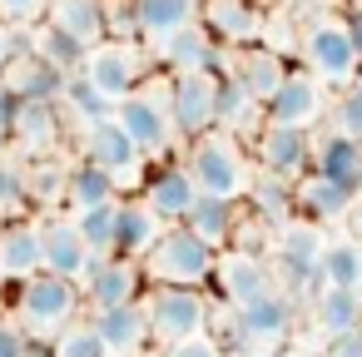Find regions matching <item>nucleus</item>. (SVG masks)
Wrapping results in <instances>:
<instances>
[{
  "label": "nucleus",
  "instance_id": "obj_25",
  "mask_svg": "<svg viewBox=\"0 0 362 357\" xmlns=\"http://www.w3.org/2000/svg\"><path fill=\"white\" fill-rule=\"evenodd\" d=\"M159 233H164V218H159L139 194H134V199H124V194H119V209H115V253L139 263Z\"/></svg>",
  "mask_w": 362,
  "mask_h": 357
},
{
  "label": "nucleus",
  "instance_id": "obj_40",
  "mask_svg": "<svg viewBox=\"0 0 362 357\" xmlns=\"http://www.w3.org/2000/svg\"><path fill=\"white\" fill-rule=\"evenodd\" d=\"M332 119H337V129H342L347 139L362 144V90H357V85H342V90H337V100H332Z\"/></svg>",
  "mask_w": 362,
  "mask_h": 357
},
{
  "label": "nucleus",
  "instance_id": "obj_27",
  "mask_svg": "<svg viewBox=\"0 0 362 357\" xmlns=\"http://www.w3.org/2000/svg\"><path fill=\"white\" fill-rule=\"evenodd\" d=\"M322 223H283V233H278V258H283V273L293 278V283H317V258H322Z\"/></svg>",
  "mask_w": 362,
  "mask_h": 357
},
{
  "label": "nucleus",
  "instance_id": "obj_36",
  "mask_svg": "<svg viewBox=\"0 0 362 357\" xmlns=\"http://www.w3.org/2000/svg\"><path fill=\"white\" fill-rule=\"evenodd\" d=\"M60 110H70L80 124H100V119L115 115V100H105V95L75 70V75H65V85H60Z\"/></svg>",
  "mask_w": 362,
  "mask_h": 357
},
{
  "label": "nucleus",
  "instance_id": "obj_16",
  "mask_svg": "<svg viewBox=\"0 0 362 357\" xmlns=\"http://www.w3.org/2000/svg\"><path fill=\"white\" fill-rule=\"evenodd\" d=\"M90 327H95L105 357H144V347H149V322H144L139 298L115 303V308H90Z\"/></svg>",
  "mask_w": 362,
  "mask_h": 357
},
{
  "label": "nucleus",
  "instance_id": "obj_37",
  "mask_svg": "<svg viewBox=\"0 0 362 357\" xmlns=\"http://www.w3.org/2000/svg\"><path fill=\"white\" fill-rule=\"evenodd\" d=\"M115 209H119V199L115 204H100V209H80L75 213V223H80V238L90 243V253H115Z\"/></svg>",
  "mask_w": 362,
  "mask_h": 357
},
{
  "label": "nucleus",
  "instance_id": "obj_41",
  "mask_svg": "<svg viewBox=\"0 0 362 357\" xmlns=\"http://www.w3.org/2000/svg\"><path fill=\"white\" fill-rule=\"evenodd\" d=\"M45 16V0H0V21H6L11 30H25Z\"/></svg>",
  "mask_w": 362,
  "mask_h": 357
},
{
  "label": "nucleus",
  "instance_id": "obj_50",
  "mask_svg": "<svg viewBox=\"0 0 362 357\" xmlns=\"http://www.w3.org/2000/svg\"><path fill=\"white\" fill-rule=\"evenodd\" d=\"M357 332H362V322H357Z\"/></svg>",
  "mask_w": 362,
  "mask_h": 357
},
{
  "label": "nucleus",
  "instance_id": "obj_31",
  "mask_svg": "<svg viewBox=\"0 0 362 357\" xmlns=\"http://www.w3.org/2000/svg\"><path fill=\"white\" fill-rule=\"evenodd\" d=\"M60 199L70 204V213H80V209L115 204V199H119V189H115V179H110L100 164L80 159V164H70V169H65V194H60Z\"/></svg>",
  "mask_w": 362,
  "mask_h": 357
},
{
  "label": "nucleus",
  "instance_id": "obj_3",
  "mask_svg": "<svg viewBox=\"0 0 362 357\" xmlns=\"http://www.w3.org/2000/svg\"><path fill=\"white\" fill-rule=\"evenodd\" d=\"M115 124L139 144L144 159H164L179 144V129H174V115H169V75L149 70L124 100H115Z\"/></svg>",
  "mask_w": 362,
  "mask_h": 357
},
{
  "label": "nucleus",
  "instance_id": "obj_23",
  "mask_svg": "<svg viewBox=\"0 0 362 357\" xmlns=\"http://www.w3.org/2000/svg\"><path fill=\"white\" fill-rule=\"evenodd\" d=\"M164 223H179L184 213H189V204H194V194H199V184L189 179V169L184 164H159L154 174H144V184L134 189Z\"/></svg>",
  "mask_w": 362,
  "mask_h": 357
},
{
  "label": "nucleus",
  "instance_id": "obj_44",
  "mask_svg": "<svg viewBox=\"0 0 362 357\" xmlns=\"http://www.w3.org/2000/svg\"><path fill=\"white\" fill-rule=\"evenodd\" d=\"M169 357H223V352H218V342H214V337H204V332H199V337H189V342H179V347H169Z\"/></svg>",
  "mask_w": 362,
  "mask_h": 357
},
{
  "label": "nucleus",
  "instance_id": "obj_28",
  "mask_svg": "<svg viewBox=\"0 0 362 357\" xmlns=\"http://www.w3.org/2000/svg\"><path fill=\"white\" fill-rule=\"evenodd\" d=\"M40 268V223H0V283H21Z\"/></svg>",
  "mask_w": 362,
  "mask_h": 357
},
{
  "label": "nucleus",
  "instance_id": "obj_38",
  "mask_svg": "<svg viewBox=\"0 0 362 357\" xmlns=\"http://www.w3.org/2000/svg\"><path fill=\"white\" fill-rule=\"evenodd\" d=\"M50 357H105V347H100V337H95V327H90V317H75V322H65L50 342Z\"/></svg>",
  "mask_w": 362,
  "mask_h": 357
},
{
  "label": "nucleus",
  "instance_id": "obj_14",
  "mask_svg": "<svg viewBox=\"0 0 362 357\" xmlns=\"http://www.w3.org/2000/svg\"><path fill=\"white\" fill-rule=\"evenodd\" d=\"M100 263V253H90V243L80 238V223L75 213H55L40 223V268L50 273H65V278H85L90 268Z\"/></svg>",
  "mask_w": 362,
  "mask_h": 357
},
{
  "label": "nucleus",
  "instance_id": "obj_7",
  "mask_svg": "<svg viewBox=\"0 0 362 357\" xmlns=\"http://www.w3.org/2000/svg\"><path fill=\"white\" fill-rule=\"evenodd\" d=\"M154 70V55L144 40H100L85 50L80 60V75L105 95V100H124L144 75Z\"/></svg>",
  "mask_w": 362,
  "mask_h": 357
},
{
  "label": "nucleus",
  "instance_id": "obj_26",
  "mask_svg": "<svg viewBox=\"0 0 362 357\" xmlns=\"http://www.w3.org/2000/svg\"><path fill=\"white\" fill-rule=\"evenodd\" d=\"M0 80L16 100H60V85H65V75L35 60L30 50H11L6 65H0Z\"/></svg>",
  "mask_w": 362,
  "mask_h": 357
},
{
  "label": "nucleus",
  "instance_id": "obj_2",
  "mask_svg": "<svg viewBox=\"0 0 362 357\" xmlns=\"http://www.w3.org/2000/svg\"><path fill=\"white\" fill-rule=\"evenodd\" d=\"M85 312V293L75 278L65 273H50V268H35L30 278L16 283V327L30 337V342H50L65 322H75Z\"/></svg>",
  "mask_w": 362,
  "mask_h": 357
},
{
  "label": "nucleus",
  "instance_id": "obj_33",
  "mask_svg": "<svg viewBox=\"0 0 362 357\" xmlns=\"http://www.w3.org/2000/svg\"><path fill=\"white\" fill-rule=\"evenodd\" d=\"M317 283H332V288H352V293H362V243H357V238L322 243Z\"/></svg>",
  "mask_w": 362,
  "mask_h": 357
},
{
  "label": "nucleus",
  "instance_id": "obj_39",
  "mask_svg": "<svg viewBox=\"0 0 362 357\" xmlns=\"http://www.w3.org/2000/svg\"><path fill=\"white\" fill-rule=\"evenodd\" d=\"M100 16H105V40H144L134 0H100Z\"/></svg>",
  "mask_w": 362,
  "mask_h": 357
},
{
  "label": "nucleus",
  "instance_id": "obj_42",
  "mask_svg": "<svg viewBox=\"0 0 362 357\" xmlns=\"http://www.w3.org/2000/svg\"><path fill=\"white\" fill-rule=\"evenodd\" d=\"M25 352H30V337H25L16 322L0 317V357H25Z\"/></svg>",
  "mask_w": 362,
  "mask_h": 357
},
{
  "label": "nucleus",
  "instance_id": "obj_29",
  "mask_svg": "<svg viewBox=\"0 0 362 357\" xmlns=\"http://www.w3.org/2000/svg\"><path fill=\"white\" fill-rule=\"evenodd\" d=\"M25 50L35 55V60H45L50 70H60V75H75L80 70V60H85V45L80 40H70L55 21H35V25H25Z\"/></svg>",
  "mask_w": 362,
  "mask_h": 357
},
{
  "label": "nucleus",
  "instance_id": "obj_8",
  "mask_svg": "<svg viewBox=\"0 0 362 357\" xmlns=\"http://www.w3.org/2000/svg\"><path fill=\"white\" fill-rule=\"evenodd\" d=\"M80 159L100 164V169L115 179L119 194H134V189L144 184V174H149V159H144L139 144L115 124V115L100 119V124H85V134H80Z\"/></svg>",
  "mask_w": 362,
  "mask_h": 357
},
{
  "label": "nucleus",
  "instance_id": "obj_34",
  "mask_svg": "<svg viewBox=\"0 0 362 357\" xmlns=\"http://www.w3.org/2000/svg\"><path fill=\"white\" fill-rule=\"evenodd\" d=\"M134 6H139V35L144 40H159V35L199 21V0H134Z\"/></svg>",
  "mask_w": 362,
  "mask_h": 357
},
{
  "label": "nucleus",
  "instance_id": "obj_4",
  "mask_svg": "<svg viewBox=\"0 0 362 357\" xmlns=\"http://www.w3.org/2000/svg\"><path fill=\"white\" fill-rule=\"evenodd\" d=\"M139 308H144V322H149V347H179L189 337H199L214 317L204 288H174V283H154L139 293Z\"/></svg>",
  "mask_w": 362,
  "mask_h": 357
},
{
  "label": "nucleus",
  "instance_id": "obj_45",
  "mask_svg": "<svg viewBox=\"0 0 362 357\" xmlns=\"http://www.w3.org/2000/svg\"><path fill=\"white\" fill-rule=\"evenodd\" d=\"M327 357H362V332L352 327V332H337V337H327Z\"/></svg>",
  "mask_w": 362,
  "mask_h": 357
},
{
  "label": "nucleus",
  "instance_id": "obj_48",
  "mask_svg": "<svg viewBox=\"0 0 362 357\" xmlns=\"http://www.w3.org/2000/svg\"><path fill=\"white\" fill-rule=\"evenodd\" d=\"M6 189H11V179H6V169H0V204H6Z\"/></svg>",
  "mask_w": 362,
  "mask_h": 357
},
{
  "label": "nucleus",
  "instance_id": "obj_24",
  "mask_svg": "<svg viewBox=\"0 0 362 357\" xmlns=\"http://www.w3.org/2000/svg\"><path fill=\"white\" fill-rule=\"evenodd\" d=\"M308 164H313L317 174H327V179L347 184L352 194H362V144H357V139H347L342 129L308 139Z\"/></svg>",
  "mask_w": 362,
  "mask_h": 357
},
{
  "label": "nucleus",
  "instance_id": "obj_6",
  "mask_svg": "<svg viewBox=\"0 0 362 357\" xmlns=\"http://www.w3.org/2000/svg\"><path fill=\"white\" fill-rule=\"evenodd\" d=\"M303 65H308V75H317L327 90L352 85V75H357V45H352L347 16L317 11V16L308 21V30H303Z\"/></svg>",
  "mask_w": 362,
  "mask_h": 357
},
{
  "label": "nucleus",
  "instance_id": "obj_5",
  "mask_svg": "<svg viewBox=\"0 0 362 357\" xmlns=\"http://www.w3.org/2000/svg\"><path fill=\"white\" fill-rule=\"evenodd\" d=\"M139 273H144V288L154 283H174V288H204L209 273H214V248L189 233L184 223H164V233L149 243V253L139 258Z\"/></svg>",
  "mask_w": 362,
  "mask_h": 357
},
{
  "label": "nucleus",
  "instance_id": "obj_13",
  "mask_svg": "<svg viewBox=\"0 0 362 357\" xmlns=\"http://www.w3.org/2000/svg\"><path fill=\"white\" fill-rule=\"evenodd\" d=\"M209 283L238 308V303H253V298H263L268 288H278L273 283V268L258 258V253H248V248H218L214 253V273H209Z\"/></svg>",
  "mask_w": 362,
  "mask_h": 357
},
{
  "label": "nucleus",
  "instance_id": "obj_30",
  "mask_svg": "<svg viewBox=\"0 0 362 357\" xmlns=\"http://www.w3.org/2000/svg\"><path fill=\"white\" fill-rule=\"evenodd\" d=\"M313 322L322 337H337V332H352L362 322V293L352 288H332V283H317L313 288Z\"/></svg>",
  "mask_w": 362,
  "mask_h": 357
},
{
  "label": "nucleus",
  "instance_id": "obj_18",
  "mask_svg": "<svg viewBox=\"0 0 362 357\" xmlns=\"http://www.w3.org/2000/svg\"><path fill=\"white\" fill-rule=\"evenodd\" d=\"M248 149H253V159H258L263 174H278V179H288V184L308 169V129H288V124L263 119Z\"/></svg>",
  "mask_w": 362,
  "mask_h": 357
},
{
  "label": "nucleus",
  "instance_id": "obj_43",
  "mask_svg": "<svg viewBox=\"0 0 362 357\" xmlns=\"http://www.w3.org/2000/svg\"><path fill=\"white\" fill-rule=\"evenodd\" d=\"M16 110H21V100L6 90V80H0V149L11 144V129H16Z\"/></svg>",
  "mask_w": 362,
  "mask_h": 357
},
{
  "label": "nucleus",
  "instance_id": "obj_10",
  "mask_svg": "<svg viewBox=\"0 0 362 357\" xmlns=\"http://www.w3.org/2000/svg\"><path fill=\"white\" fill-rule=\"evenodd\" d=\"M322 110H327V90H322V80L308 75V70H293V65H288L283 85H278L273 100L263 105V119L288 124V129H308V134H313L317 119H322Z\"/></svg>",
  "mask_w": 362,
  "mask_h": 357
},
{
  "label": "nucleus",
  "instance_id": "obj_20",
  "mask_svg": "<svg viewBox=\"0 0 362 357\" xmlns=\"http://www.w3.org/2000/svg\"><path fill=\"white\" fill-rule=\"evenodd\" d=\"M199 25L214 35V45L238 50L258 40V6L253 0H199Z\"/></svg>",
  "mask_w": 362,
  "mask_h": 357
},
{
  "label": "nucleus",
  "instance_id": "obj_49",
  "mask_svg": "<svg viewBox=\"0 0 362 357\" xmlns=\"http://www.w3.org/2000/svg\"><path fill=\"white\" fill-rule=\"evenodd\" d=\"M347 6H357V0H347Z\"/></svg>",
  "mask_w": 362,
  "mask_h": 357
},
{
  "label": "nucleus",
  "instance_id": "obj_1",
  "mask_svg": "<svg viewBox=\"0 0 362 357\" xmlns=\"http://www.w3.org/2000/svg\"><path fill=\"white\" fill-rule=\"evenodd\" d=\"M184 169L199 184V194H223V199H243L253 184V159L243 149V134L209 124L204 134H194L184 144Z\"/></svg>",
  "mask_w": 362,
  "mask_h": 357
},
{
  "label": "nucleus",
  "instance_id": "obj_11",
  "mask_svg": "<svg viewBox=\"0 0 362 357\" xmlns=\"http://www.w3.org/2000/svg\"><path fill=\"white\" fill-rule=\"evenodd\" d=\"M144 45L154 55V70H164V75H179V70H223L218 60L228 55L223 45H214V35L199 21L194 25H179V30L159 35V40H144Z\"/></svg>",
  "mask_w": 362,
  "mask_h": 357
},
{
  "label": "nucleus",
  "instance_id": "obj_17",
  "mask_svg": "<svg viewBox=\"0 0 362 357\" xmlns=\"http://www.w3.org/2000/svg\"><path fill=\"white\" fill-rule=\"evenodd\" d=\"M288 199H293V209L308 218V223H342L352 209H357V194L347 189V184H337V179H327V174H298L293 179V189H288Z\"/></svg>",
  "mask_w": 362,
  "mask_h": 357
},
{
  "label": "nucleus",
  "instance_id": "obj_35",
  "mask_svg": "<svg viewBox=\"0 0 362 357\" xmlns=\"http://www.w3.org/2000/svg\"><path fill=\"white\" fill-rule=\"evenodd\" d=\"M258 119H263V105H258L228 70H218V124L233 129V134H243V129L258 124Z\"/></svg>",
  "mask_w": 362,
  "mask_h": 357
},
{
  "label": "nucleus",
  "instance_id": "obj_21",
  "mask_svg": "<svg viewBox=\"0 0 362 357\" xmlns=\"http://www.w3.org/2000/svg\"><path fill=\"white\" fill-rule=\"evenodd\" d=\"M189 233H199L214 253L218 248H228L233 238H238V223H243V209H238V199H223V194H194V204H189V213L179 218Z\"/></svg>",
  "mask_w": 362,
  "mask_h": 357
},
{
  "label": "nucleus",
  "instance_id": "obj_47",
  "mask_svg": "<svg viewBox=\"0 0 362 357\" xmlns=\"http://www.w3.org/2000/svg\"><path fill=\"white\" fill-rule=\"evenodd\" d=\"M11 50H16V30L0 21V65H6V55H11Z\"/></svg>",
  "mask_w": 362,
  "mask_h": 357
},
{
  "label": "nucleus",
  "instance_id": "obj_15",
  "mask_svg": "<svg viewBox=\"0 0 362 357\" xmlns=\"http://www.w3.org/2000/svg\"><path fill=\"white\" fill-rule=\"evenodd\" d=\"M11 144L21 154H30V159H50L65 144V110H60V100H21Z\"/></svg>",
  "mask_w": 362,
  "mask_h": 357
},
{
  "label": "nucleus",
  "instance_id": "obj_32",
  "mask_svg": "<svg viewBox=\"0 0 362 357\" xmlns=\"http://www.w3.org/2000/svg\"><path fill=\"white\" fill-rule=\"evenodd\" d=\"M45 21H55L70 40H80L85 50L105 40V16L100 0H45Z\"/></svg>",
  "mask_w": 362,
  "mask_h": 357
},
{
  "label": "nucleus",
  "instance_id": "obj_19",
  "mask_svg": "<svg viewBox=\"0 0 362 357\" xmlns=\"http://www.w3.org/2000/svg\"><path fill=\"white\" fill-rule=\"evenodd\" d=\"M80 293H85V308H115V303H134L144 293V273L134 258H119V253H105L85 278H80Z\"/></svg>",
  "mask_w": 362,
  "mask_h": 357
},
{
  "label": "nucleus",
  "instance_id": "obj_9",
  "mask_svg": "<svg viewBox=\"0 0 362 357\" xmlns=\"http://www.w3.org/2000/svg\"><path fill=\"white\" fill-rule=\"evenodd\" d=\"M169 115L179 129V144L218 124V70H179L169 75Z\"/></svg>",
  "mask_w": 362,
  "mask_h": 357
},
{
  "label": "nucleus",
  "instance_id": "obj_46",
  "mask_svg": "<svg viewBox=\"0 0 362 357\" xmlns=\"http://www.w3.org/2000/svg\"><path fill=\"white\" fill-rule=\"evenodd\" d=\"M347 30H352V45H357V65H362V0L352 6V16H347Z\"/></svg>",
  "mask_w": 362,
  "mask_h": 357
},
{
  "label": "nucleus",
  "instance_id": "obj_12",
  "mask_svg": "<svg viewBox=\"0 0 362 357\" xmlns=\"http://www.w3.org/2000/svg\"><path fill=\"white\" fill-rule=\"evenodd\" d=\"M288 332H293V298L278 293V288L233 308V337L243 347H278Z\"/></svg>",
  "mask_w": 362,
  "mask_h": 357
},
{
  "label": "nucleus",
  "instance_id": "obj_22",
  "mask_svg": "<svg viewBox=\"0 0 362 357\" xmlns=\"http://www.w3.org/2000/svg\"><path fill=\"white\" fill-rule=\"evenodd\" d=\"M228 60H233V70H228V75H233V80L258 100V105H268V100H273V90H278V85H283V75H288V60H283L273 45H258V40H253V45L228 50Z\"/></svg>",
  "mask_w": 362,
  "mask_h": 357
}]
</instances>
